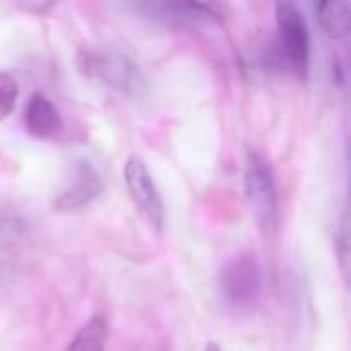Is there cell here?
Segmentation results:
<instances>
[{
	"label": "cell",
	"instance_id": "9",
	"mask_svg": "<svg viewBox=\"0 0 351 351\" xmlns=\"http://www.w3.org/2000/svg\"><path fill=\"white\" fill-rule=\"evenodd\" d=\"M107 335H109L107 319L103 315H95L78 329V333L68 343L66 351H105Z\"/></svg>",
	"mask_w": 351,
	"mask_h": 351
},
{
	"label": "cell",
	"instance_id": "6",
	"mask_svg": "<svg viewBox=\"0 0 351 351\" xmlns=\"http://www.w3.org/2000/svg\"><path fill=\"white\" fill-rule=\"evenodd\" d=\"M103 189V179L99 171L88 160H78L72 171V181L56 197L58 212H74L90 204Z\"/></svg>",
	"mask_w": 351,
	"mask_h": 351
},
{
	"label": "cell",
	"instance_id": "2",
	"mask_svg": "<svg viewBox=\"0 0 351 351\" xmlns=\"http://www.w3.org/2000/svg\"><path fill=\"white\" fill-rule=\"evenodd\" d=\"M80 68L86 76L95 78L103 86L130 97L142 99L148 93V80L140 66L121 51L115 49H97L84 53Z\"/></svg>",
	"mask_w": 351,
	"mask_h": 351
},
{
	"label": "cell",
	"instance_id": "11",
	"mask_svg": "<svg viewBox=\"0 0 351 351\" xmlns=\"http://www.w3.org/2000/svg\"><path fill=\"white\" fill-rule=\"evenodd\" d=\"M16 99H19V86H16V80L6 74V72H0V121L4 117H8L14 107H16Z\"/></svg>",
	"mask_w": 351,
	"mask_h": 351
},
{
	"label": "cell",
	"instance_id": "3",
	"mask_svg": "<svg viewBox=\"0 0 351 351\" xmlns=\"http://www.w3.org/2000/svg\"><path fill=\"white\" fill-rule=\"evenodd\" d=\"M123 179H125L128 193L134 206L140 210L142 218L150 224L152 230L160 232L165 226V204L154 183V177L140 154L128 156L123 167Z\"/></svg>",
	"mask_w": 351,
	"mask_h": 351
},
{
	"label": "cell",
	"instance_id": "5",
	"mask_svg": "<svg viewBox=\"0 0 351 351\" xmlns=\"http://www.w3.org/2000/svg\"><path fill=\"white\" fill-rule=\"evenodd\" d=\"M263 288V276L259 269V263L251 255H241L226 263V267L220 274V290L224 300L234 308H247L251 306L259 296Z\"/></svg>",
	"mask_w": 351,
	"mask_h": 351
},
{
	"label": "cell",
	"instance_id": "7",
	"mask_svg": "<svg viewBox=\"0 0 351 351\" xmlns=\"http://www.w3.org/2000/svg\"><path fill=\"white\" fill-rule=\"evenodd\" d=\"M25 128L33 138L49 140L62 132L64 121L58 107L43 93H35L25 107Z\"/></svg>",
	"mask_w": 351,
	"mask_h": 351
},
{
	"label": "cell",
	"instance_id": "1",
	"mask_svg": "<svg viewBox=\"0 0 351 351\" xmlns=\"http://www.w3.org/2000/svg\"><path fill=\"white\" fill-rule=\"evenodd\" d=\"M245 195L249 210L265 232H271L280 220V191L271 162L257 148H249L245 156Z\"/></svg>",
	"mask_w": 351,
	"mask_h": 351
},
{
	"label": "cell",
	"instance_id": "4",
	"mask_svg": "<svg viewBox=\"0 0 351 351\" xmlns=\"http://www.w3.org/2000/svg\"><path fill=\"white\" fill-rule=\"evenodd\" d=\"M276 23L280 31V45L298 76H306L311 62V33L300 8L292 2L276 4Z\"/></svg>",
	"mask_w": 351,
	"mask_h": 351
},
{
	"label": "cell",
	"instance_id": "8",
	"mask_svg": "<svg viewBox=\"0 0 351 351\" xmlns=\"http://www.w3.org/2000/svg\"><path fill=\"white\" fill-rule=\"evenodd\" d=\"M317 19L325 33L333 39H346L350 35V2H319L315 6Z\"/></svg>",
	"mask_w": 351,
	"mask_h": 351
},
{
	"label": "cell",
	"instance_id": "10",
	"mask_svg": "<svg viewBox=\"0 0 351 351\" xmlns=\"http://www.w3.org/2000/svg\"><path fill=\"white\" fill-rule=\"evenodd\" d=\"M335 253H337V259L341 263V271L343 276L348 278V267H350V220H348V214H343L339 218V222L335 224Z\"/></svg>",
	"mask_w": 351,
	"mask_h": 351
},
{
	"label": "cell",
	"instance_id": "12",
	"mask_svg": "<svg viewBox=\"0 0 351 351\" xmlns=\"http://www.w3.org/2000/svg\"><path fill=\"white\" fill-rule=\"evenodd\" d=\"M206 351H222V348H220L218 343H210V346L206 348Z\"/></svg>",
	"mask_w": 351,
	"mask_h": 351
}]
</instances>
